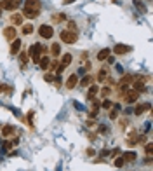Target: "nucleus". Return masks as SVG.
I'll list each match as a JSON object with an SVG mask.
<instances>
[{"instance_id":"1","label":"nucleus","mask_w":153,"mask_h":171,"mask_svg":"<svg viewBox=\"0 0 153 171\" xmlns=\"http://www.w3.org/2000/svg\"><path fill=\"white\" fill-rule=\"evenodd\" d=\"M44 52H45L44 44H33V45L30 47V51H28V54L31 56L33 63H38V61H40V58L44 56Z\"/></svg>"},{"instance_id":"2","label":"nucleus","mask_w":153,"mask_h":171,"mask_svg":"<svg viewBox=\"0 0 153 171\" xmlns=\"http://www.w3.org/2000/svg\"><path fill=\"white\" fill-rule=\"evenodd\" d=\"M77 38H78L77 31H71V30H63V31H61V40H63L64 44H75Z\"/></svg>"},{"instance_id":"3","label":"nucleus","mask_w":153,"mask_h":171,"mask_svg":"<svg viewBox=\"0 0 153 171\" xmlns=\"http://www.w3.org/2000/svg\"><path fill=\"white\" fill-rule=\"evenodd\" d=\"M42 3L40 0H26L24 2V12H40Z\"/></svg>"},{"instance_id":"4","label":"nucleus","mask_w":153,"mask_h":171,"mask_svg":"<svg viewBox=\"0 0 153 171\" xmlns=\"http://www.w3.org/2000/svg\"><path fill=\"white\" fill-rule=\"evenodd\" d=\"M38 33H40L42 38H52L54 30H52V26H49V24H42V26L38 28Z\"/></svg>"},{"instance_id":"5","label":"nucleus","mask_w":153,"mask_h":171,"mask_svg":"<svg viewBox=\"0 0 153 171\" xmlns=\"http://www.w3.org/2000/svg\"><path fill=\"white\" fill-rule=\"evenodd\" d=\"M3 37L7 38V40H14L16 38V28L10 24V26H7V28H3Z\"/></svg>"},{"instance_id":"6","label":"nucleus","mask_w":153,"mask_h":171,"mask_svg":"<svg viewBox=\"0 0 153 171\" xmlns=\"http://www.w3.org/2000/svg\"><path fill=\"white\" fill-rule=\"evenodd\" d=\"M138 96H139V93L134 91V89H131V91L125 93V101H127V103H136V101H138Z\"/></svg>"},{"instance_id":"7","label":"nucleus","mask_w":153,"mask_h":171,"mask_svg":"<svg viewBox=\"0 0 153 171\" xmlns=\"http://www.w3.org/2000/svg\"><path fill=\"white\" fill-rule=\"evenodd\" d=\"M127 51H131V47H127L125 44H117V45L113 47V52H115L117 56H122V54H125Z\"/></svg>"},{"instance_id":"8","label":"nucleus","mask_w":153,"mask_h":171,"mask_svg":"<svg viewBox=\"0 0 153 171\" xmlns=\"http://www.w3.org/2000/svg\"><path fill=\"white\" fill-rule=\"evenodd\" d=\"M17 2H14V0H2V7L5 9V10H16L17 9Z\"/></svg>"},{"instance_id":"9","label":"nucleus","mask_w":153,"mask_h":171,"mask_svg":"<svg viewBox=\"0 0 153 171\" xmlns=\"http://www.w3.org/2000/svg\"><path fill=\"white\" fill-rule=\"evenodd\" d=\"M19 49H21V40L19 38H14L12 40V44H10V54L14 56V54H17L19 52Z\"/></svg>"},{"instance_id":"10","label":"nucleus","mask_w":153,"mask_h":171,"mask_svg":"<svg viewBox=\"0 0 153 171\" xmlns=\"http://www.w3.org/2000/svg\"><path fill=\"white\" fill-rule=\"evenodd\" d=\"M132 79H134V75H124L122 79H120V82H118V86L125 91V86H129L131 82H132Z\"/></svg>"},{"instance_id":"11","label":"nucleus","mask_w":153,"mask_h":171,"mask_svg":"<svg viewBox=\"0 0 153 171\" xmlns=\"http://www.w3.org/2000/svg\"><path fill=\"white\" fill-rule=\"evenodd\" d=\"M110 52H111V51H110L108 47H105V49H101V51L98 52V59H99V61H105L106 58H110Z\"/></svg>"},{"instance_id":"12","label":"nucleus","mask_w":153,"mask_h":171,"mask_svg":"<svg viewBox=\"0 0 153 171\" xmlns=\"http://www.w3.org/2000/svg\"><path fill=\"white\" fill-rule=\"evenodd\" d=\"M10 23H12V26H14V24H16V26H19V24L23 23V16H21V14H17V12H16V14H12V16H10Z\"/></svg>"},{"instance_id":"13","label":"nucleus","mask_w":153,"mask_h":171,"mask_svg":"<svg viewBox=\"0 0 153 171\" xmlns=\"http://www.w3.org/2000/svg\"><path fill=\"white\" fill-rule=\"evenodd\" d=\"M98 93H99V86H91V89L87 93V100H94Z\"/></svg>"},{"instance_id":"14","label":"nucleus","mask_w":153,"mask_h":171,"mask_svg":"<svg viewBox=\"0 0 153 171\" xmlns=\"http://www.w3.org/2000/svg\"><path fill=\"white\" fill-rule=\"evenodd\" d=\"M77 82H78V77H77V75H71V77L66 80V87H68V89H73V87L77 86Z\"/></svg>"},{"instance_id":"15","label":"nucleus","mask_w":153,"mask_h":171,"mask_svg":"<svg viewBox=\"0 0 153 171\" xmlns=\"http://www.w3.org/2000/svg\"><path fill=\"white\" fill-rule=\"evenodd\" d=\"M146 110H150V103H145V105H138V107H136V112H134V114H136V115H141V114H143V112H146Z\"/></svg>"},{"instance_id":"16","label":"nucleus","mask_w":153,"mask_h":171,"mask_svg":"<svg viewBox=\"0 0 153 171\" xmlns=\"http://www.w3.org/2000/svg\"><path fill=\"white\" fill-rule=\"evenodd\" d=\"M10 135H14V128H12L10 124L3 126V128H2V136H10Z\"/></svg>"},{"instance_id":"17","label":"nucleus","mask_w":153,"mask_h":171,"mask_svg":"<svg viewBox=\"0 0 153 171\" xmlns=\"http://www.w3.org/2000/svg\"><path fill=\"white\" fill-rule=\"evenodd\" d=\"M70 63H71V54H64V56L61 58V65H59V66L66 68V66H68Z\"/></svg>"},{"instance_id":"18","label":"nucleus","mask_w":153,"mask_h":171,"mask_svg":"<svg viewBox=\"0 0 153 171\" xmlns=\"http://www.w3.org/2000/svg\"><path fill=\"white\" fill-rule=\"evenodd\" d=\"M132 86H134V91H138V93H139V91H145V89H146V87H145V80H143V79H141V80H136V82H134Z\"/></svg>"},{"instance_id":"19","label":"nucleus","mask_w":153,"mask_h":171,"mask_svg":"<svg viewBox=\"0 0 153 171\" xmlns=\"http://www.w3.org/2000/svg\"><path fill=\"white\" fill-rule=\"evenodd\" d=\"M49 63H51V61H49V58H45V56H42L40 61H38V65H40L42 70H47V68H49Z\"/></svg>"},{"instance_id":"20","label":"nucleus","mask_w":153,"mask_h":171,"mask_svg":"<svg viewBox=\"0 0 153 171\" xmlns=\"http://www.w3.org/2000/svg\"><path fill=\"white\" fill-rule=\"evenodd\" d=\"M66 17H64V14L63 12H57V14H52V21L54 23H63Z\"/></svg>"},{"instance_id":"21","label":"nucleus","mask_w":153,"mask_h":171,"mask_svg":"<svg viewBox=\"0 0 153 171\" xmlns=\"http://www.w3.org/2000/svg\"><path fill=\"white\" fill-rule=\"evenodd\" d=\"M108 77V68H103V70H99V75H98V80L99 82H103L105 79Z\"/></svg>"},{"instance_id":"22","label":"nucleus","mask_w":153,"mask_h":171,"mask_svg":"<svg viewBox=\"0 0 153 171\" xmlns=\"http://www.w3.org/2000/svg\"><path fill=\"white\" fill-rule=\"evenodd\" d=\"M124 161H129V163L136 161V152H127V154H124Z\"/></svg>"},{"instance_id":"23","label":"nucleus","mask_w":153,"mask_h":171,"mask_svg":"<svg viewBox=\"0 0 153 171\" xmlns=\"http://www.w3.org/2000/svg\"><path fill=\"white\" fill-rule=\"evenodd\" d=\"M51 52H52L54 56H59V54H61V47H59V44H52V47H51Z\"/></svg>"},{"instance_id":"24","label":"nucleus","mask_w":153,"mask_h":171,"mask_svg":"<svg viewBox=\"0 0 153 171\" xmlns=\"http://www.w3.org/2000/svg\"><path fill=\"white\" fill-rule=\"evenodd\" d=\"M21 31H23V35H30V33H33V26L31 24H24Z\"/></svg>"},{"instance_id":"25","label":"nucleus","mask_w":153,"mask_h":171,"mask_svg":"<svg viewBox=\"0 0 153 171\" xmlns=\"http://www.w3.org/2000/svg\"><path fill=\"white\" fill-rule=\"evenodd\" d=\"M23 16H24V17H28V19H35V17H38V16H40V12H24Z\"/></svg>"},{"instance_id":"26","label":"nucleus","mask_w":153,"mask_h":171,"mask_svg":"<svg viewBox=\"0 0 153 171\" xmlns=\"http://www.w3.org/2000/svg\"><path fill=\"white\" fill-rule=\"evenodd\" d=\"M124 164H125V161H124V157H117V159H115V166H117V168H122Z\"/></svg>"},{"instance_id":"27","label":"nucleus","mask_w":153,"mask_h":171,"mask_svg":"<svg viewBox=\"0 0 153 171\" xmlns=\"http://www.w3.org/2000/svg\"><path fill=\"white\" fill-rule=\"evenodd\" d=\"M44 79H45V82H54V80H56V77H54L52 73H45Z\"/></svg>"},{"instance_id":"28","label":"nucleus","mask_w":153,"mask_h":171,"mask_svg":"<svg viewBox=\"0 0 153 171\" xmlns=\"http://www.w3.org/2000/svg\"><path fill=\"white\" fill-rule=\"evenodd\" d=\"M91 82H92V77H91V75H87L85 79H82V86H84V87H85V86H89Z\"/></svg>"},{"instance_id":"29","label":"nucleus","mask_w":153,"mask_h":171,"mask_svg":"<svg viewBox=\"0 0 153 171\" xmlns=\"http://www.w3.org/2000/svg\"><path fill=\"white\" fill-rule=\"evenodd\" d=\"M152 152H153V143H146V156L152 157Z\"/></svg>"},{"instance_id":"30","label":"nucleus","mask_w":153,"mask_h":171,"mask_svg":"<svg viewBox=\"0 0 153 171\" xmlns=\"http://www.w3.org/2000/svg\"><path fill=\"white\" fill-rule=\"evenodd\" d=\"M110 93H111V89H110V87H103V89H101V94H103L105 98H106V96H110Z\"/></svg>"},{"instance_id":"31","label":"nucleus","mask_w":153,"mask_h":171,"mask_svg":"<svg viewBox=\"0 0 153 171\" xmlns=\"http://www.w3.org/2000/svg\"><path fill=\"white\" fill-rule=\"evenodd\" d=\"M19 59H21V63L24 65V63H26V59H28V54H26V52H21V56H19Z\"/></svg>"},{"instance_id":"32","label":"nucleus","mask_w":153,"mask_h":171,"mask_svg":"<svg viewBox=\"0 0 153 171\" xmlns=\"http://www.w3.org/2000/svg\"><path fill=\"white\" fill-rule=\"evenodd\" d=\"M3 91H7V93H10V87H7L5 84H0V93H3Z\"/></svg>"},{"instance_id":"33","label":"nucleus","mask_w":153,"mask_h":171,"mask_svg":"<svg viewBox=\"0 0 153 171\" xmlns=\"http://www.w3.org/2000/svg\"><path fill=\"white\" fill-rule=\"evenodd\" d=\"M136 5H138V7H139V9H141V10H143V12H145V10H146V9H145V5H143V3H141V2H139V0H136Z\"/></svg>"},{"instance_id":"34","label":"nucleus","mask_w":153,"mask_h":171,"mask_svg":"<svg viewBox=\"0 0 153 171\" xmlns=\"http://www.w3.org/2000/svg\"><path fill=\"white\" fill-rule=\"evenodd\" d=\"M68 26H70V30H71V31H75V28H77V24H75L73 21H70V23H68Z\"/></svg>"},{"instance_id":"35","label":"nucleus","mask_w":153,"mask_h":171,"mask_svg":"<svg viewBox=\"0 0 153 171\" xmlns=\"http://www.w3.org/2000/svg\"><path fill=\"white\" fill-rule=\"evenodd\" d=\"M110 107H111V101H108V100L103 101V108H110Z\"/></svg>"},{"instance_id":"36","label":"nucleus","mask_w":153,"mask_h":171,"mask_svg":"<svg viewBox=\"0 0 153 171\" xmlns=\"http://www.w3.org/2000/svg\"><path fill=\"white\" fill-rule=\"evenodd\" d=\"M118 117V114L115 112V110H111V114H110V119H117Z\"/></svg>"},{"instance_id":"37","label":"nucleus","mask_w":153,"mask_h":171,"mask_svg":"<svg viewBox=\"0 0 153 171\" xmlns=\"http://www.w3.org/2000/svg\"><path fill=\"white\" fill-rule=\"evenodd\" d=\"M10 147H12V142H7V143H3V149H5V150H9Z\"/></svg>"},{"instance_id":"38","label":"nucleus","mask_w":153,"mask_h":171,"mask_svg":"<svg viewBox=\"0 0 153 171\" xmlns=\"http://www.w3.org/2000/svg\"><path fill=\"white\" fill-rule=\"evenodd\" d=\"M99 131H101V133H108V129H106V126H99Z\"/></svg>"},{"instance_id":"39","label":"nucleus","mask_w":153,"mask_h":171,"mask_svg":"<svg viewBox=\"0 0 153 171\" xmlns=\"http://www.w3.org/2000/svg\"><path fill=\"white\" fill-rule=\"evenodd\" d=\"M87 154H89V156H94V154H96V150H94V149H87Z\"/></svg>"},{"instance_id":"40","label":"nucleus","mask_w":153,"mask_h":171,"mask_svg":"<svg viewBox=\"0 0 153 171\" xmlns=\"http://www.w3.org/2000/svg\"><path fill=\"white\" fill-rule=\"evenodd\" d=\"M75 0H64V3H73Z\"/></svg>"},{"instance_id":"41","label":"nucleus","mask_w":153,"mask_h":171,"mask_svg":"<svg viewBox=\"0 0 153 171\" xmlns=\"http://www.w3.org/2000/svg\"><path fill=\"white\" fill-rule=\"evenodd\" d=\"M2 10H3V7H2V2H0V14H2Z\"/></svg>"},{"instance_id":"42","label":"nucleus","mask_w":153,"mask_h":171,"mask_svg":"<svg viewBox=\"0 0 153 171\" xmlns=\"http://www.w3.org/2000/svg\"><path fill=\"white\" fill-rule=\"evenodd\" d=\"M14 2H17V3H19V2H21V0H14Z\"/></svg>"},{"instance_id":"43","label":"nucleus","mask_w":153,"mask_h":171,"mask_svg":"<svg viewBox=\"0 0 153 171\" xmlns=\"http://www.w3.org/2000/svg\"><path fill=\"white\" fill-rule=\"evenodd\" d=\"M113 2H117V0H113Z\"/></svg>"}]
</instances>
